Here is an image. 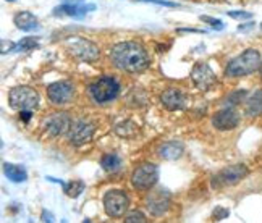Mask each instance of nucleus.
Wrapping results in <instances>:
<instances>
[{"label": "nucleus", "mask_w": 262, "mask_h": 223, "mask_svg": "<svg viewBox=\"0 0 262 223\" xmlns=\"http://www.w3.org/2000/svg\"><path fill=\"white\" fill-rule=\"evenodd\" d=\"M138 2H144V4H156V5H160V7H168V8H177V7H180L178 4H175V2H168V0H138Z\"/></svg>", "instance_id": "c756f323"}, {"label": "nucleus", "mask_w": 262, "mask_h": 223, "mask_svg": "<svg viewBox=\"0 0 262 223\" xmlns=\"http://www.w3.org/2000/svg\"><path fill=\"white\" fill-rule=\"evenodd\" d=\"M254 21H248V23H243L238 26V31L239 33H246V31H251V29H254Z\"/></svg>", "instance_id": "2f4dec72"}, {"label": "nucleus", "mask_w": 262, "mask_h": 223, "mask_svg": "<svg viewBox=\"0 0 262 223\" xmlns=\"http://www.w3.org/2000/svg\"><path fill=\"white\" fill-rule=\"evenodd\" d=\"M170 204H172V196L164 188H157L154 191H150L146 197V207L150 212V215L154 217H162L164 214H167Z\"/></svg>", "instance_id": "1a4fd4ad"}, {"label": "nucleus", "mask_w": 262, "mask_h": 223, "mask_svg": "<svg viewBox=\"0 0 262 223\" xmlns=\"http://www.w3.org/2000/svg\"><path fill=\"white\" fill-rule=\"evenodd\" d=\"M227 15L233 19H251L253 18V13L245 12V10H231V12H227Z\"/></svg>", "instance_id": "c85d7f7f"}, {"label": "nucleus", "mask_w": 262, "mask_h": 223, "mask_svg": "<svg viewBox=\"0 0 262 223\" xmlns=\"http://www.w3.org/2000/svg\"><path fill=\"white\" fill-rule=\"evenodd\" d=\"M39 47V39L37 37H23L16 44L15 50L16 52H28V50H34Z\"/></svg>", "instance_id": "393cba45"}, {"label": "nucleus", "mask_w": 262, "mask_h": 223, "mask_svg": "<svg viewBox=\"0 0 262 223\" xmlns=\"http://www.w3.org/2000/svg\"><path fill=\"white\" fill-rule=\"evenodd\" d=\"M96 10V5H79V4H63L54 8L55 16H72V18H83L88 12Z\"/></svg>", "instance_id": "dca6fc26"}, {"label": "nucleus", "mask_w": 262, "mask_h": 223, "mask_svg": "<svg viewBox=\"0 0 262 223\" xmlns=\"http://www.w3.org/2000/svg\"><path fill=\"white\" fill-rule=\"evenodd\" d=\"M7 2H16V0H7Z\"/></svg>", "instance_id": "e433bc0d"}, {"label": "nucleus", "mask_w": 262, "mask_h": 223, "mask_svg": "<svg viewBox=\"0 0 262 223\" xmlns=\"http://www.w3.org/2000/svg\"><path fill=\"white\" fill-rule=\"evenodd\" d=\"M42 221H54V215L47 210H42Z\"/></svg>", "instance_id": "f704fd0d"}, {"label": "nucleus", "mask_w": 262, "mask_h": 223, "mask_svg": "<svg viewBox=\"0 0 262 223\" xmlns=\"http://www.w3.org/2000/svg\"><path fill=\"white\" fill-rule=\"evenodd\" d=\"M259 72H260V78H262V65H260V68H259Z\"/></svg>", "instance_id": "c9c22d12"}, {"label": "nucleus", "mask_w": 262, "mask_h": 223, "mask_svg": "<svg viewBox=\"0 0 262 223\" xmlns=\"http://www.w3.org/2000/svg\"><path fill=\"white\" fill-rule=\"evenodd\" d=\"M201 21L203 23H207L212 29H217V31H222L225 26H224V21L222 19H217V18H212V16H201Z\"/></svg>", "instance_id": "bb28decb"}, {"label": "nucleus", "mask_w": 262, "mask_h": 223, "mask_svg": "<svg viewBox=\"0 0 262 223\" xmlns=\"http://www.w3.org/2000/svg\"><path fill=\"white\" fill-rule=\"evenodd\" d=\"M67 49L73 57L83 60V62H96L100 55L99 47L83 37H70L67 39Z\"/></svg>", "instance_id": "39448f33"}, {"label": "nucleus", "mask_w": 262, "mask_h": 223, "mask_svg": "<svg viewBox=\"0 0 262 223\" xmlns=\"http://www.w3.org/2000/svg\"><path fill=\"white\" fill-rule=\"evenodd\" d=\"M238 125H239V115L231 107L219 110L212 117V126L219 131H231Z\"/></svg>", "instance_id": "4468645a"}, {"label": "nucleus", "mask_w": 262, "mask_h": 223, "mask_svg": "<svg viewBox=\"0 0 262 223\" xmlns=\"http://www.w3.org/2000/svg\"><path fill=\"white\" fill-rule=\"evenodd\" d=\"M8 102L13 110H34L39 107V94L37 91L29 86H18L10 91Z\"/></svg>", "instance_id": "7ed1b4c3"}, {"label": "nucleus", "mask_w": 262, "mask_h": 223, "mask_svg": "<svg viewBox=\"0 0 262 223\" xmlns=\"http://www.w3.org/2000/svg\"><path fill=\"white\" fill-rule=\"evenodd\" d=\"M178 33H196V34H201L203 31H199V29H194V28H180L177 29Z\"/></svg>", "instance_id": "72a5a7b5"}, {"label": "nucleus", "mask_w": 262, "mask_h": 223, "mask_svg": "<svg viewBox=\"0 0 262 223\" xmlns=\"http://www.w3.org/2000/svg\"><path fill=\"white\" fill-rule=\"evenodd\" d=\"M110 60L118 70L126 73H141L150 63L144 46L135 42V40H125V42L115 44L110 50Z\"/></svg>", "instance_id": "f257e3e1"}, {"label": "nucleus", "mask_w": 262, "mask_h": 223, "mask_svg": "<svg viewBox=\"0 0 262 223\" xmlns=\"http://www.w3.org/2000/svg\"><path fill=\"white\" fill-rule=\"evenodd\" d=\"M4 173L10 181H13V183H25V181L28 180L26 170L21 165L10 164V162H5L4 164Z\"/></svg>", "instance_id": "aec40b11"}, {"label": "nucleus", "mask_w": 262, "mask_h": 223, "mask_svg": "<svg viewBox=\"0 0 262 223\" xmlns=\"http://www.w3.org/2000/svg\"><path fill=\"white\" fill-rule=\"evenodd\" d=\"M260 31H262V23H260Z\"/></svg>", "instance_id": "4c0bfd02"}, {"label": "nucleus", "mask_w": 262, "mask_h": 223, "mask_svg": "<svg viewBox=\"0 0 262 223\" xmlns=\"http://www.w3.org/2000/svg\"><path fill=\"white\" fill-rule=\"evenodd\" d=\"M183 154H185V146L180 141H168V143L159 147V155L164 160H178Z\"/></svg>", "instance_id": "a211bd4d"}, {"label": "nucleus", "mask_w": 262, "mask_h": 223, "mask_svg": "<svg viewBox=\"0 0 262 223\" xmlns=\"http://www.w3.org/2000/svg\"><path fill=\"white\" fill-rule=\"evenodd\" d=\"M2 47H0V50H2V54L5 55L7 52H12V50H15V47H16V44L15 42H12V40H7V39H2Z\"/></svg>", "instance_id": "7c9ffc66"}, {"label": "nucleus", "mask_w": 262, "mask_h": 223, "mask_svg": "<svg viewBox=\"0 0 262 223\" xmlns=\"http://www.w3.org/2000/svg\"><path fill=\"white\" fill-rule=\"evenodd\" d=\"M86 189V185H84V181L81 180H73V181H70V183H67L63 186V191H65V194L68 197H72V199H76L79 197L84 192Z\"/></svg>", "instance_id": "4be33fe9"}, {"label": "nucleus", "mask_w": 262, "mask_h": 223, "mask_svg": "<svg viewBox=\"0 0 262 223\" xmlns=\"http://www.w3.org/2000/svg\"><path fill=\"white\" fill-rule=\"evenodd\" d=\"M160 102L162 105L170 110V112H177V110H183L188 104V97L183 91H180L177 87H170L165 89L162 96H160Z\"/></svg>", "instance_id": "2eb2a0df"}, {"label": "nucleus", "mask_w": 262, "mask_h": 223, "mask_svg": "<svg viewBox=\"0 0 262 223\" xmlns=\"http://www.w3.org/2000/svg\"><path fill=\"white\" fill-rule=\"evenodd\" d=\"M228 215H230V210H228L227 207L219 206V207H215V209H214V212H212V220H215V221H222V220L228 218Z\"/></svg>", "instance_id": "cd10ccee"}, {"label": "nucleus", "mask_w": 262, "mask_h": 223, "mask_svg": "<svg viewBox=\"0 0 262 223\" xmlns=\"http://www.w3.org/2000/svg\"><path fill=\"white\" fill-rule=\"evenodd\" d=\"M68 141L73 146L88 144L94 136V125L86 120H78L72 123V128L68 131Z\"/></svg>", "instance_id": "f8f14e48"}, {"label": "nucleus", "mask_w": 262, "mask_h": 223, "mask_svg": "<svg viewBox=\"0 0 262 223\" xmlns=\"http://www.w3.org/2000/svg\"><path fill=\"white\" fill-rule=\"evenodd\" d=\"M47 97L54 105H67L75 97V87L68 81H55L47 86Z\"/></svg>", "instance_id": "9d476101"}, {"label": "nucleus", "mask_w": 262, "mask_h": 223, "mask_svg": "<svg viewBox=\"0 0 262 223\" xmlns=\"http://www.w3.org/2000/svg\"><path fill=\"white\" fill-rule=\"evenodd\" d=\"M191 79L199 91H209L217 83V76L212 72V68L204 62L194 63L193 70H191Z\"/></svg>", "instance_id": "ddd939ff"}, {"label": "nucleus", "mask_w": 262, "mask_h": 223, "mask_svg": "<svg viewBox=\"0 0 262 223\" xmlns=\"http://www.w3.org/2000/svg\"><path fill=\"white\" fill-rule=\"evenodd\" d=\"M104 210L108 217L112 218H120L125 215V212L129 207V199L123 191L120 189H112L107 191L104 196Z\"/></svg>", "instance_id": "0eeeda50"}, {"label": "nucleus", "mask_w": 262, "mask_h": 223, "mask_svg": "<svg viewBox=\"0 0 262 223\" xmlns=\"http://www.w3.org/2000/svg\"><path fill=\"white\" fill-rule=\"evenodd\" d=\"M248 176V167L243 164L230 165L224 170H220L219 173L212 178V188H227V186H235L241 180Z\"/></svg>", "instance_id": "6e6552de"}, {"label": "nucleus", "mask_w": 262, "mask_h": 223, "mask_svg": "<svg viewBox=\"0 0 262 223\" xmlns=\"http://www.w3.org/2000/svg\"><path fill=\"white\" fill-rule=\"evenodd\" d=\"M100 167H102L104 171H107V173H115V171L120 170V167H122V159H120L117 154H105L102 157V160H100Z\"/></svg>", "instance_id": "412c9836"}, {"label": "nucleus", "mask_w": 262, "mask_h": 223, "mask_svg": "<svg viewBox=\"0 0 262 223\" xmlns=\"http://www.w3.org/2000/svg\"><path fill=\"white\" fill-rule=\"evenodd\" d=\"M19 118H21L25 123H28V121L31 120V110H21L19 112Z\"/></svg>", "instance_id": "473e14b6"}, {"label": "nucleus", "mask_w": 262, "mask_h": 223, "mask_svg": "<svg viewBox=\"0 0 262 223\" xmlns=\"http://www.w3.org/2000/svg\"><path fill=\"white\" fill-rule=\"evenodd\" d=\"M13 23L18 29H21L25 33H31V31L39 29V19L31 12H26V10L18 12L13 16Z\"/></svg>", "instance_id": "f3484780"}, {"label": "nucleus", "mask_w": 262, "mask_h": 223, "mask_svg": "<svg viewBox=\"0 0 262 223\" xmlns=\"http://www.w3.org/2000/svg\"><path fill=\"white\" fill-rule=\"evenodd\" d=\"M262 65L260 54L256 49H246L243 54H239L233 60H230L225 68L227 78H243L251 73L257 72Z\"/></svg>", "instance_id": "f03ea898"}, {"label": "nucleus", "mask_w": 262, "mask_h": 223, "mask_svg": "<svg viewBox=\"0 0 262 223\" xmlns=\"http://www.w3.org/2000/svg\"><path fill=\"white\" fill-rule=\"evenodd\" d=\"M246 99H248V91L246 89H236V91H233V93L228 94V97L225 99V104H227V107H236L241 102H245Z\"/></svg>", "instance_id": "b1692460"}, {"label": "nucleus", "mask_w": 262, "mask_h": 223, "mask_svg": "<svg viewBox=\"0 0 262 223\" xmlns=\"http://www.w3.org/2000/svg\"><path fill=\"white\" fill-rule=\"evenodd\" d=\"M125 221L126 223H144V221H147V218L143 212L135 210V212H129V214L125 217Z\"/></svg>", "instance_id": "a878e982"}, {"label": "nucleus", "mask_w": 262, "mask_h": 223, "mask_svg": "<svg viewBox=\"0 0 262 223\" xmlns=\"http://www.w3.org/2000/svg\"><path fill=\"white\" fill-rule=\"evenodd\" d=\"M42 128L46 133L52 138L62 136V135H67L70 128H72V118H70V115L65 114V112H55V114H52L44 120Z\"/></svg>", "instance_id": "9b49d317"}, {"label": "nucleus", "mask_w": 262, "mask_h": 223, "mask_svg": "<svg viewBox=\"0 0 262 223\" xmlns=\"http://www.w3.org/2000/svg\"><path fill=\"white\" fill-rule=\"evenodd\" d=\"M245 114L249 118H256L262 115V89H256L254 93L245 100Z\"/></svg>", "instance_id": "6ab92c4d"}, {"label": "nucleus", "mask_w": 262, "mask_h": 223, "mask_svg": "<svg viewBox=\"0 0 262 223\" xmlns=\"http://www.w3.org/2000/svg\"><path fill=\"white\" fill-rule=\"evenodd\" d=\"M159 181V168L154 164H143L139 165L133 175H131V185L135 189L149 191L152 189Z\"/></svg>", "instance_id": "423d86ee"}, {"label": "nucleus", "mask_w": 262, "mask_h": 223, "mask_svg": "<svg viewBox=\"0 0 262 223\" xmlns=\"http://www.w3.org/2000/svg\"><path fill=\"white\" fill-rule=\"evenodd\" d=\"M115 133L120 138H126V139L135 138L136 133H138V125L133 123V121H129V120L128 121H123V123H120V125L115 126Z\"/></svg>", "instance_id": "5701e85b"}, {"label": "nucleus", "mask_w": 262, "mask_h": 223, "mask_svg": "<svg viewBox=\"0 0 262 223\" xmlns=\"http://www.w3.org/2000/svg\"><path fill=\"white\" fill-rule=\"evenodd\" d=\"M118 93H120V86L117 83V79H114L112 76H104L89 86V94L97 104L112 102L114 99H117Z\"/></svg>", "instance_id": "20e7f679"}]
</instances>
